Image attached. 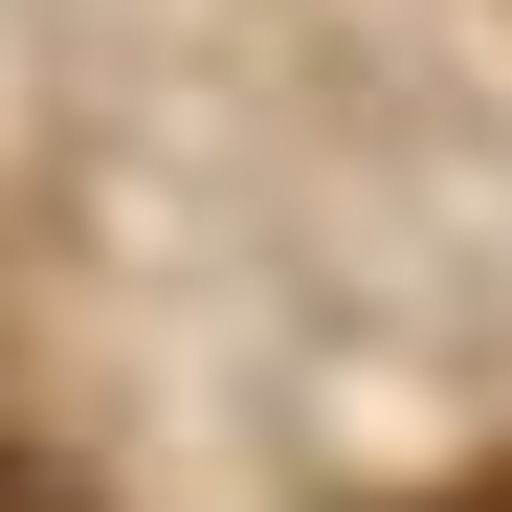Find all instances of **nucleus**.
I'll return each mask as SVG.
<instances>
[{
	"label": "nucleus",
	"mask_w": 512,
	"mask_h": 512,
	"mask_svg": "<svg viewBox=\"0 0 512 512\" xmlns=\"http://www.w3.org/2000/svg\"><path fill=\"white\" fill-rule=\"evenodd\" d=\"M446 512H512V468H468V490H446Z\"/></svg>",
	"instance_id": "2"
},
{
	"label": "nucleus",
	"mask_w": 512,
	"mask_h": 512,
	"mask_svg": "<svg viewBox=\"0 0 512 512\" xmlns=\"http://www.w3.org/2000/svg\"><path fill=\"white\" fill-rule=\"evenodd\" d=\"M0 512H90V468H67V446H23V423H0Z\"/></svg>",
	"instance_id": "1"
}]
</instances>
